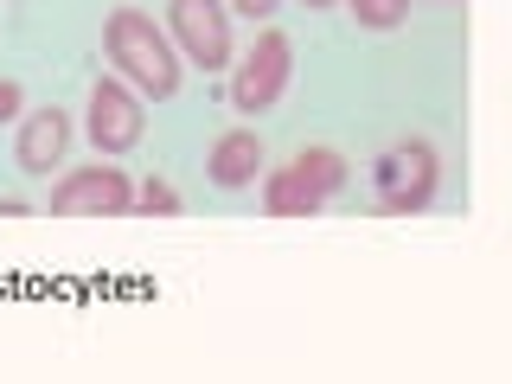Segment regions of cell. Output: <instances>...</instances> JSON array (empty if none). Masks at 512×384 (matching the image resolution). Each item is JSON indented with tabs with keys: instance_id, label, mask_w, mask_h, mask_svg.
<instances>
[{
	"instance_id": "8fae6325",
	"label": "cell",
	"mask_w": 512,
	"mask_h": 384,
	"mask_svg": "<svg viewBox=\"0 0 512 384\" xmlns=\"http://www.w3.org/2000/svg\"><path fill=\"white\" fill-rule=\"evenodd\" d=\"M135 212H148V218H180V192L160 180V173H148V180L135 186Z\"/></svg>"
},
{
	"instance_id": "277c9868",
	"label": "cell",
	"mask_w": 512,
	"mask_h": 384,
	"mask_svg": "<svg viewBox=\"0 0 512 384\" xmlns=\"http://www.w3.org/2000/svg\"><path fill=\"white\" fill-rule=\"evenodd\" d=\"M288 77H295V39L282 26H263L256 45L231 64V109L237 116H269L282 103Z\"/></svg>"
},
{
	"instance_id": "7c38bea8",
	"label": "cell",
	"mask_w": 512,
	"mask_h": 384,
	"mask_svg": "<svg viewBox=\"0 0 512 384\" xmlns=\"http://www.w3.org/2000/svg\"><path fill=\"white\" fill-rule=\"evenodd\" d=\"M26 116V90L13 77H0V122H20Z\"/></svg>"
},
{
	"instance_id": "5b68a950",
	"label": "cell",
	"mask_w": 512,
	"mask_h": 384,
	"mask_svg": "<svg viewBox=\"0 0 512 384\" xmlns=\"http://www.w3.org/2000/svg\"><path fill=\"white\" fill-rule=\"evenodd\" d=\"M84 135L96 141V154L116 160L128 148H141V135H148V96H141L128 77H96L90 84V116H84Z\"/></svg>"
},
{
	"instance_id": "ba28073f",
	"label": "cell",
	"mask_w": 512,
	"mask_h": 384,
	"mask_svg": "<svg viewBox=\"0 0 512 384\" xmlns=\"http://www.w3.org/2000/svg\"><path fill=\"white\" fill-rule=\"evenodd\" d=\"M64 148H71V116L64 109H32V116H20V135H13V167L26 180H45L64 160Z\"/></svg>"
},
{
	"instance_id": "9c48e42d",
	"label": "cell",
	"mask_w": 512,
	"mask_h": 384,
	"mask_svg": "<svg viewBox=\"0 0 512 384\" xmlns=\"http://www.w3.org/2000/svg\"><path fill=\"white\" fill-rule=\"evenodd\" d=\"M256 173H263V135L256 128H224L212 141V154H205V180L218 192H244L256 186Z\"/></svg>"
},
{
	"instance_id": "3957f363",
	"label": "cell",
	"mask_w": 512,
	"mask_h": 384,
	"mask_svg": "<svg viewBox=\"0 0 512 384\" xmlns=\"http://www.w3.org/2000/svg\"><path fill=\"white\" fill-rule=\"evenodd\" d=\"M340 186H346V154L340 148H301L288 167L263 173V212L269 218H314Z\"/></svg>"
},
{
	"instance_id": "8992f818",
	"label": "cell",
	"mask_w": 512,
	"mask_h": 384,
	"mask_svg": "<svg viewBox=\"0 0 512 384\" xmlns=\"http://www.w3.org/2000/svg\"><path fill=\"white\" fill-rule=\"evenodd\" d=\"M167 32L186 64L231 71V0H167Z\"/></svg>"
},
{
	"instance_id": "9a60e30c",
	"label": "cell",
	"mask_w": 512,
	"mask_h": 384,
	"mask_svg": "<svg viewBox=\"0 0 512 384\" xmlns=\"http://www.w3.org/2000/svg\"><path fill=\"white\" fill-rule=\"evenodd\" d=\"M442 7H455V0H442Z\"/></svg>"
},
{
	"instance_id": "6da1fadb",
	"label": "cell",
	"mask_w": 512,
	"mask_h": 384,
	"mask_svg": "<svg viewBox=\"0 0 512 384\" xmlns=\"http://www.w3.org/2000/svg\"><path fill=\"white\" fill-rule=\"evenodd\" d=\"M103 52H109V64H116V77H128V84H135L141 96H154V103H167V96L180 90L186 58H180V45H173V32L154 26V13L116 7L103 20Z\"/></svg>"
},
{
	"instance_id": "7a4b0ae2",
	"label": "cell",
	"mask_w": 512,
	"mask_h": 384,
	"mask_svg": "<svg viewBox=\"0 0 512 384\" xmlns=\"http://www.w3.org/2000/svg\"><path fill=\"white\" fill-rule=\"evenodd\" d=\"M436 186H442V154H436V141H423V135L391 141V148L372 160L378 218H416V212H429V205H436Z\"/></svg>"
},
{
	"instance_id": "5bb4252c",
	"label": "cell",
	"mask_w": 512,
	"mask_h": 384,
	"mask_svg": "<svg viewBox=\"0 0 512 384\" xmlns=\"http://www.w3.org/2000/svg\"><path fill=\"white\" fill-rule=\"evenodd\" d=\"M301 7H314V13H327V7H340V0H301Z\"/></svg>"
},
{
	"instance_id": "30bf717a",
	"label": "cell",
	"mask_w": 512,
	"mask_h": 384,
	"mask_svg": "<svg viewBox=\"0 0 512 384\" xmlns=\"http://www.w3.org/2000/svg\"><path fill=\"white\" fill-rule=\"evenodd\" d=\"M352 20H359L365 32H397L410 20V0H346Z\"/></svg>"
},
{
	"instance_id": "52a82bcc",
	"label": "cell",
	"mask_w": 512,
	"mask_h": 384,
	"mask_svg": "<svg viewBox=\"0 0 512 384\" xmlns=\"http://www.w3.org/2000/svg\"><path fill=\"white\" fill-rule=\"evenodd\" d=\"M135 212V180L122 167H71L52 186V218H122Z\"/></svg>"
},
{
	"instance_id": "4fadbf2b",
	"label": "cell",
	"mask_w": 512,
	"mask_h": 384,
	"mask_svg": "<svg viewBox=\"0 0 512 384\" xmlns=\"http://www.w3.org/2000/svg\"><path fill=\"white\" fill-rule=\"evenodd\" d=\"M282 0H231V13H244V20H269Z\"/></svg>"
}]
</instances>
